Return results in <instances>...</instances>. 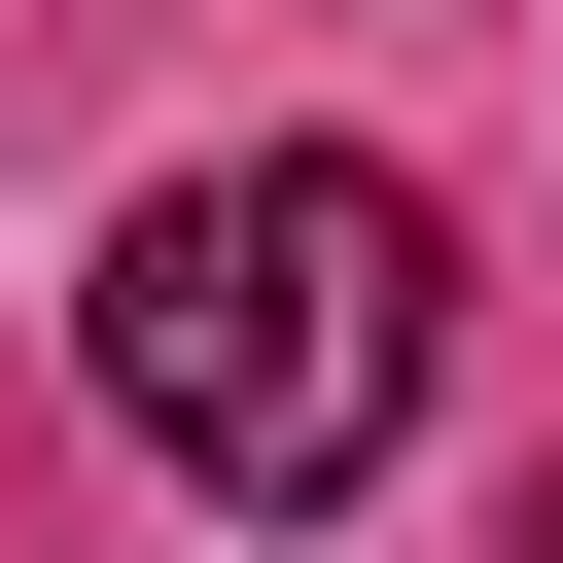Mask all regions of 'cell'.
Returning a JSON list of instances; mask_svg holds the SVG:
<instances>
[{
    "label": "cell",
    "instance_id": "1",
    "mask_svg": "<svg viewBox=\"0 0 563 563\" xmlns=\"http://www.w3.org/2000/svg\"><path fill=\"white\" fill-rule=\"evenodd\" d=\"M70 352H106V422H141L176 493L317 528V493H387V422H422V352H457V211H422L387 141H211V176L106 211Z\"/></svg>",
    "mask_w": 563,
    "mask_h": 563
},
{
    "label": "cell",
    "instance_id": "2",
    "mask_svg": "<svg viewBox=\"0 0 563 563\" xmlns=\"http://www.w3.org/2000/svg\"><path fill=\"white\" fill-rule=\"evenodd\" d=\"M528 563H563V528H528Z\"/></svg>",
    "mask_w": 563,
    "mask_h": 563
}]
</instances>
